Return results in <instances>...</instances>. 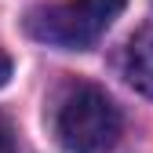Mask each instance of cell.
Segmentation results:
<instances>
[{"instance_id": "obj_3", "label": "cell", "mask_w": 153, "mask_h": 153, "mask_svg": "<svg viewBox=\"0 0 153 153\" xmlns=\"http://www.w3.org/2000/svg\"><path fill=\"white\" fill-rule=\"evenodd\" d=\"M124 80L153 99V26H142L124 48Z\"/></svg>"}, {"instance_id": "obj_4", "label": "cell", "mask_w": 153, "mask_h": 153, "mask_svg": "<svg viewBox=\"0 0 153 153\" xmlns=\"http://www.w3.org/2000/svg\"><path fill=\"white\" fill-rule=\"evenodd\" d=\"M0 153H15V128L4 113H0Z\"/></svg>"}, {"instance_id": "obj_5", "label": "cell", "mask_w": 153, "mask_h": 153, "mask_svg": "<svg viewBox=\"0 0 153 153\" xmlns=\"http://www.w3.org/2000/svg\"><path fill=\"white\" fill-rule=\"evenodd\" d=\"M7 76H11V59L0 51V84H7Z\"/></svg>"}, {"instance_id": "obj_2", "label": "cell", "mask_w": 153, "mask_h": 153, "mask_svg": "<svg viewBox=\"0 0 153 153\" xmlns=\"http://www.w3.org/2000/svg\"><path fill=\"white\" fill-rule=\"evenodd\" d=\"M120 11L124 0H59L48 7H33L26 29L40 44L62 51H84L117 22Z\"/></svg>"}, {"instance_id": "obj_1", "label": "cell", "mask_w": 153, "mask_h": 153, "mask_svg": "<svg viewBox=\"0 0 153 153\" xmlns=\"http://www.w3.org/2000/svg\"><path fill=\"white\" fill-rule=\"evenodd\" d=\"M55 135L66 153H106L120 139V109L99 84H73L55 109Z\"/></svg>"}]
</instances>
